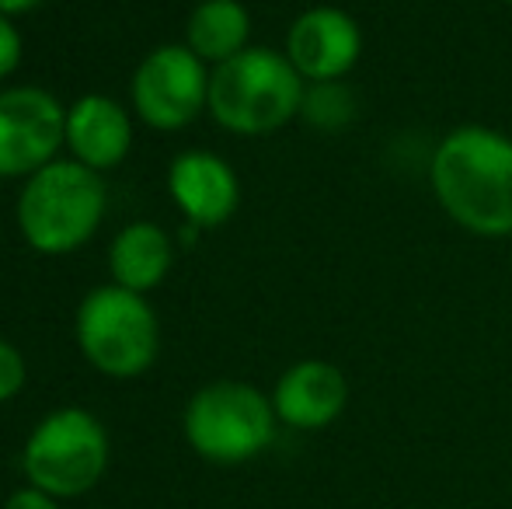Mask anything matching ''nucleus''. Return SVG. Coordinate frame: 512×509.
<instances>
[{"mask_svg":"<svg viewBox=\"0 0 512 509\" xmlns=\"http://www.w3.org/2000/svg\"><path fill=\"white\" fill-rule=\"evenodd\" d=\"M429 182L443 213L478 238H512V136L457 126L436 143Z\"/></svg>","mask_w":512,"mask_h":509,"instance_id":"nucleus-1","label":"nucleus"},{"mask_svg":"<svg viewBox=\"0 0 512 509\" xmlns=\"http://www.w3.org/2000/svg\"><path fill=\"white\" fill-rule=\"evenodd\" d=\"M307 81L286 53L248 46L209 70V116L234 136H265L300 116Z\"/></svg>","mask_w":512,"mask_h":509,"instance_id":"nucleus-2","label":"nucleus"},{"mask_svg":"<svg viewBox=\"0 0 512 509\" xmlns=\"http://www.w3.org/2000/svg\"><path fill=\"white\" fill-rule=\"evenodd\" d=\"M105 182L81 161L46 164L25 178L18 196V231L39 255H74L98 234L105 220Z\"/></svg>","mask_w":512,"mask_h":509,"instance_id":"nucleus-3","label":"nucleus"},{"mask_svg":"<svg viewBox=\"0 0 512 509\" xmlns=\"http://www.w3.org/2000/svg\"><path fill=\"white\" fill-rule=\"evenodd\" d=\"M74 339L98 374L129 381L154 367L161 353V321L143 293L108 283L95 286L77 304Z\"/></svg>","mask_w":512,"mask_h":509,"instance_id":"nucleus-4","label":"nucleus"},{"mask_svg":"<svg viewBox=\"0 0 512 509\" xmlns=\"http://www.w3.org/2000/svg\"><path fill=\"white\" fill-rule=\"evenodd\" d=\"M272 398L248 381H213L185 405V440L203 461L244 464L276 436Z\"/></svg>","mask_w":512,"mask_h":509,"instance_id":"nucleus-5","label":"nucleus"},{"mask_svg":"<svg viewBox=\"0 0 512 509\" xmlns=\"http://www.w3.org/2000/svg\"><path fill=\"white\" fill-rule=\"evenodd\" d=\"M21 468L32 489L53 499H74L102 482L108 468V433L88 408H56L32 429Z\"/></svg>","mask_w":512,"mask_h":509,"instance_id":"nucleus-6","label":"nucleus"},{"mask_svg":"<svg viewBox=\"0 0 512 509\" xmlns=\"http://www.w3.org/2000/svg\"><path fill=\"white\" fill-rule=\"evenodd\" d=\"M133 112L150 129L175 133L209 109V70L185 42L150 49L129 81Z\"/></svg>","mask_w":512,"mask_h":509,"instance_id":"nucleus-7","label":"nucleus"},{"mask_svg":"<svg viewBox=\"0 0 512 509\" xmlns=\"http://www.w3.org/2000/svg\"><path fill=\"white\" fill-rule=\"evenodd\" d=\"M67 147V105L46 88L0 91V178H32Z\"/></svg>","mask_w":512,"mask_h":509,"instance_id":"nucleus-8","label":"nucleus"},{"mask_svg":"<svg viewBox=\"0 0 512 509\" xmlns=\"http://www.w3.org/2000/svg\"><path fill=\"white\" fill-rule=\"evenodd\" d=\"M283 53L307 84L345 81L363 56V28L342 7H307L293 18Z\"/></svg>","mask_w":512,"mask_h":509,"instance_id":"nucleus-9","label":"nucleus"},{"mask_svg":"<svg viewBox=\"0 0 512 509\" xmlns=\"http://www.w3.org/2000/svg\"><path fill=\"white\" fill-rule=\"evenodd\" d=\"M168 192L178 213L199 231L227 224L241 206L237 171L213 150H182L168 168Z\"/></svg>","mask_w":512,"mask_h":509,"instance_id":"nucleus-10","label":"nucleus"},{"mask_svg":"<svg viewBox=\"0 0 512 509\" xmlns=\"http://www.w3.org/2000/svg\"><path fill=\"white\" fill-rule=\"evenodd\" d=\"M349 405V381L328 360H300L272 387L276 419L290 429H324Z\"/></svg>","mask_w":512,"mask_h":509,"instance_id":"nucleus-11","label":"nucleus"},{"mask_svg":"<svg viewBox=\"0 0 512 509\" xmlns=\"http://www.w3.org/2000/svg\"><path fill=\"white\" fill-rule=\"evenodd\" d=\"M67 150L91 171H112L133 150V119L115 98L81 95L67 105Z\"/></svg>","mask_w":512,"mask_h":509,"instance_id":"nucleus-12","label":"nucleus"},{"mask_svg":"<svg viewBox=\"0 0 512 509\" xmlns=\"http://www.w3.org/2000/svg\"><path fill=\"white\" fill-rule=\"evenodd\" d=\"M171 262H175V241L161 224H150V220L126 224L108 245L112 283L143 293V297L168 279Z\"/></svg>","mask_w":512,"mask_h":509,"instance_id":"nucleus-13","label":"nucleus"},{"mask_svg":"<svg viewBox=\"0 0 512 509\" xmlns=\"http://www.w3.org/2000/svg\"><path fill=\"white\" fill-rule=\"evenodd\" d=\"M248 39L251 14L241 0H203L192 7L189 21H185V46L206 67H220V63L234 60L237 53L248 49Z\"/></svg>","mask_w":512,"mask_h":509,"instance_id":"nucleus-14","label":"nucleus"},{"mask_svg":"<svg viewBox=\"0 0 512 509\" xmlns=\"http://www.w3.org/2000/svg\"><path fill=\"white\" fill-rule=\"evenodd\" d=\"M356 95L345 81H321V84H307L304 91V105H300V119L307 126L321 129V133H335L345 129L356 119Z\"/></svg>","mask_w":512,"mask_h":509,"instance_id":"nucleus-15","label":"nucleus"},{"mask_svg":"<svg viewBox=\"0 0 512 509\" xmlns=\"http://www.w3.org/2000/svg\"><path fill=\"white\" fill-rule=\"evenodd\" d=\"M25 356L18 346H11L7 339H0V401H11L14 394H21L25 387Z\"/></svg>","mask_w":512,"mask_h":509,"instance_id":"nucleus-16","label":"nucleus"},{"mask_svg":"<svg viewBox=\"0 0 512 509\" xmlns=\"http://www.w3.org/2000/svg\"><path fill=\"white\" fill-rule=\"evenodd\" d=\"M21 46H25V42H21V32H18V25H14V18L0 14V81H7V77L21 67Z\"/></svg>","mask_w":512,"mask_h":509,"instance_id":"nucleus-17","label":"nucleus"},{"mask_svg":"<svg viewBox=\"0 0 512 509\" xmlns=\"http://www.w3.org/2000/svg\"><path fill=\"white\" fill-rule=\"evenodd\" d=\"M4 509H60L56 506V499L53 496H46V492H39V489H18L11 499H7V506Z\"/></svg>","mask_w":512,"mask_h":509,"instance_id":"nucleus-18","label":"nucleus"},{"mask_svg":"<svg viewBox=\"0 0 512 509\" xmlns=\"http://www.w3.org/2000/svg\"><path fill=\"white\" fill-rule=\"evenodd\" d=\"M46 0H0V14H7V18H18V14H28L35 11V7H42Z\"/></svg>","mask_w":512,"mask_h":509,"instance_id":"nucleus-19","label":"nucleus"},{"mask_svg":"<svg viewBox=\"0 0 512 509\" xmlns=\"http://www.w3.org/2000/svg\"><path fill=\"white\" fill-rule=\"evenodd\" d=\"M506 4H509V7H512V0H506Z\"/></svg>","mask_w":512,"mask_h":509,"instance_id":"nucleus-20","label":"nucleus"}]
</instances>
